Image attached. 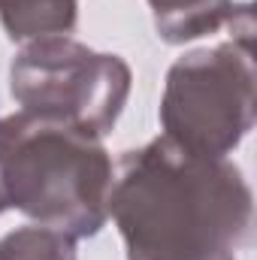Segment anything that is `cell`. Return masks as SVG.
<instances>
[{"label":"cell","instance_id":"obj_1","mask_svg":"<svg viewBox=\"0 0 257 260\" xmlns=\"http://www.w3.org/2000/svg\"><path fill=\"white\" fill-rule=\"evenodd\" d=\"M109 218L127 260H239L254 194L230 157H203L157 136L121 157Z\"/></svg>","mask_w":257,"mask_h":260},{"label":"cell","instance_id":"obj_2","mask_svg":"<svg viewBox=\"0 0 257 260\" xmlns=\"http://www.w3.org/2000/svg\"><path fill=\"white\" fill-rule=\"evenodd\" d=\"M115 182L103 139L27 112L0 118V191L34 224L88 239L109 221Z\"/></svg>","mask_w":257,"mask_h":260},{"label":"cell","instance_id":"obj_3","mask_svg":"<svg viewBox=\"0 0 257 260\" xmlns=\"http://www.w3.org/2000/svg\"><path fill=\"white\" fill-rule=\"evenodd\" d=\"M133 73L121 55L88 49L73 37L21 43L9 67V94L21 112L103 139L130 97Z\"/></svg>","mask_w":257,"mask_h":260},{"label":"cell","instance_id":"obj_4","mask_svg":"<svg viewBox=\"0 0 257 260\" xmlns=\"http://www.w3.org/2000/svg\"><path fill=\"white\" fill-rule=\"evenodd\" d=\"M254 88L251 43L194 49L167 73L160 136L203 157H230L254 127Z\"/></svg>","mask_w":257,"mask_h":260},{"label":"cell","instance_id":"obj_5","mask_svg":"<svg viewBox=\"0 0 257 260\" xmlns=\"http://www.w3.org/2000/svg\"><path fill=\"white\" fill-rule=\"evenodd\" d=\"M148 6L157 37L170 46H182L218 30H230L233 40L254 46L251 0H148Z\"/></svg>","mask_w":257,"mask_h":260},{"label":"cell","instance_id":"obj_6","mask_svg":"<svg viewBox=\"0 0 257 260\" xmlns=\"http://www.w3.org/2000/svg\"><path fill=\"white\" fill-rule=\"evenodd\" d=\"M76 21L79 0H0V24L15 43L70 34Z\"/></svg>","mask_w":257,"mask_h":260},{"label":"cell","instance_id":"obj_7","mask_svg":"<svg viewBox=\"0 0 257 260\" xmlns=\"http://www.w3.org/2000/svg\"><path fill=\"white\" fill-rule=\"evenodd\" d=\"M0 260H79V254L73 236L43 224H27L0 239Z\"/></svg>","mask_w":257,"mask_h":260},{"label":"cell","instance_id":"obj_8","mask_svg":"<svg viewBox=\"0 0 257 260\" xmlns=\"http://www.w3.org/2000/svg\"><path fill=\"white\" fill-rule=\"evenodd\" d=\"M0 212H6V200H3V191H0Z\"/></svg>","mask_w":257,"mask_h":260}]
</instances>
